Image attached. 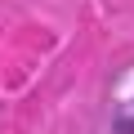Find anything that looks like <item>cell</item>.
I'll return each mask as SVG.
<instances>
[{"label": "cell", "instance_id": "obj_1", "mask_svg": "<svg viewBox=\"0 0 134 134\" xmlns=\"http://www.w3.org/2000/svg\"><path fill=\"white\" fill-rule=\"evenodd\" d=\"M116 134H134V121H121V125H116Z\"/></svg>", "mask_w": 134, "mask_h": 134}]
</instances>
